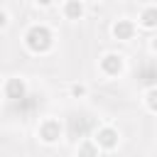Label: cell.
Returning <instances> with one entry per match:
<instances>
[{
	"label": "cell",
	"instance_id": "1",
	"mask_svg": "<svg viewBox=\"0 0 157 157\" xmlns=\"http://www.w3.org/2000/svg\"><path fill=\"white\" fill-rule=\"evenodd\" d=\"M25 44H27L29 52H34V54H44V52L52 49V44H54V34H52V29L44 27V25H32V27L27 29V34H25Z\"/></svg>",
	"mask_w": 157,
	"mask_h": 157
},
{
	"label": "cell",
	"instance_id": "2",
	"mask_svg": "<svg viewBox=\"0 0 157 157\" xmlns=\"http://www.w3.org/2000/svg\"><path fill=\"white\" fill-rule=\"evenodd\" d=\"M39 137H42V142H47V145L59 142V137H61V123L54 120V118H47V120L39 125Z\"/></svg>",
	"mask_w": 157,
	"mask_h": 157
},
{
	"label": "cell",
	"instance_id": "3",
	"mask_svg": "<svg viewBox=\"0 0 157 157\" xmlns=\"http://www.w3.org/2000/svg\"><path fill=\"white\" fill-rule=\"evenodd\" d=\"M93 140L98 142L101 150H115V147H118V130L110 128V125H103V128L96 130Z\"/></svg>",
	"mask_w": 157,
	"mask_h": 157
},
{
	"label": "cell",
	"instance_id": "4",
	"mask_svg": "<svg viewBox=\"0 0 157 157\" xmlns=\"http://www.w3.org/2000/svg\"><path fill=\"white\" fill-rule=\"evenodd\" d=\"M123 66H125V61H123L120 54H105V56L101 59V71H103L105 76H118V74L123 71Z\"/></svg>",
	"mask_w": 157,
	"mask_h": 157
},
{
	"label": "cell",
	"instance_id": "5",
	"mask_svg": "<svg viewBox=\"0 0 157 157\" xmlns=\"http://www.w3.org/2000/svg\"><path fill=\"white\" fill-rule=\"evenodd\" d=\"M113 37L120 39V42H130V39L135 37V25H132V20H118V22L113 25Z\"/></svg>",
	"mask_w": 157,
	"mask_h": 157
},
{
	"label": "cell",
	"instance_id": "6",
	"mask_svg": "<svg viewBox=\"0 0 157 157\" xmlns=\"http://www.w3.org/2000/svg\"><path fill=\"white\" fill-rule=\"evenodd\" d=\"M5 96H7L10 101H22V98L27 96L25 81H22V78H7V83H5Z\"/></svg>",
	"mask_w": 157,
	"mask_h": 157
},
{
	"label": "cell",
	"instance_id": "7",
	"mask_svg": "<svg viewBox=\"0 0 157 157\" xmlns=\"http://www.w3.org/2000/svg\"><path fill=\"white\" fill-rule=\"evenodd\" d=\"M140 25L145 29H155L157 27V5H150L140 12Z\"/></svg>",
	"mask_w": 157,
	"mask_h": 157
},
{
	"label": "cell",
	"instance_id": "8",
	"mask_svg": "<svg viewBox=\"0 0 157 157\" xmlns=\"http://www.w3.org/2000/svg\"><path fill=\"white\" fill-rule=\"evenodd\" d=\"M64 15H66V20H81L83 17V2L81 0H66Z\"/></svg>",
	"mask_w": 157,
	"mask_h": 157
},
{
	"label": "cell",
	"instance_id": "9",
	"mask_svg": "<svg viewBox=\"0 0 157 157\" xmlns=\"http://www.w3.org/2000/svg\"><path fill=\"white\" fill-rule=\"evenodd\" d=\"M98 150H101V147H98L96 140H83L76 152H78V157H98Z\"/></svg>",
	"mask_w": 157,
	"mask_h": 157
},
{
	"label": "cell",
	"instance_id": "10",
	"mask_svg": "<svg viewBox=\"0 0 157 157\" xmlns=\"http://www.w3.org/2000/svg\"><path fill=\"white\" fill-rule=\"evenodd\" d=\"M140 81L145 83V86H157V66H145L142 69V74H140Z\"/></svg>",
	"mask_w": 157,
	"mask_h": 157
},
{
	"label": "cell",
	"instance_id": "11",
	"mask_svg": "<svg viewBox=\"0 0 157 157\" xmlns=\"http://www.w3.org/2000/svg\"><path fill=\"white\" fill-rule=\"evenodd\" d=\"M145 105H147L152 113H157V86L147 88V93H145Z\"/></svg>",
	"mask_w": 157,
	"mask_h": 157
},
{
	"label": "cell",
	"instance_id": "12",
	"mask_svg": "<svg viewBox=\"0 0 157 157\" xmlns=\"http://www.w3.org/2000/svg\"><path fill=\"white\" fill-rule=\"evenodd\" d=\"M83 93H86V86H81V83H74V86H71V96L78 98V96H83Z\"/></svg>",
	"mask_w": 157,
	"mask_h": 157
},
{
	"label": "cell",
	"instance_id": "13",
	"mask_svg": "<svg viewBox=\"0 0 157 157\" xmlns=\"http://www.w3.org/2000/svg\"><path fill=\"white\" fill-rule=\"evenodd\" d=\"M34 2H37V5H42V7H49L54 0H34Z\"/></svg>",
	"mask_w": 157,
	"mask_h": 157
},
{
	"label": "cell",
	"instance_id": "14",
	"mask_svg": "<svg viewBox=\"0 0 157 157\" xmlns=\"http://www.w3.org/2000/svg\"><path fill=\"white\" fill-rule=\"evenodd\" d=\"M150 47H152V52H157V37H152V42H150Z\"/></svg>",
	"mask_w": 157,
	"mask_h": 157
},
{
	"label": "cell",
	"instance_id": "15",
	"mask_svg": "<svg viewBox=\"0 0 157 157\" xmlns=\"http://www.w3.org/2000/svg\"><path fill=\"white\" fill-rule=\"evenodd\" d=\"M91 2H101V0H91Z\"/></svg>",
	"mask_w": 157,
	"mask_h": 157
}]
</instances>
